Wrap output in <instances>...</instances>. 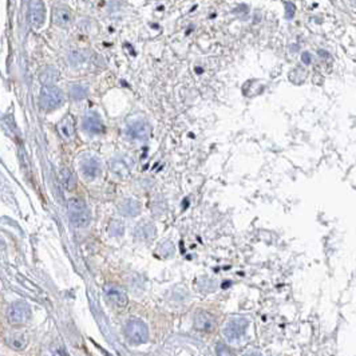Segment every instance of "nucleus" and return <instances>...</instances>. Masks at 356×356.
<instances>
[{
    "instance_id": "423d86ee",
    "label": "nucleus",
    "mask_w": 356,
    "mask_h": 356,
    "mask_svg": "<svg viewBox=\"0 0 356 356\" xmlns=\"http://www.w3.org/2000/svg\"><path fill=\"white\" fill-rule=\"evenodd\" d=\"M110 167L119 177H126L133 172L134 159L130 155H118L110 162Z\"/></svg>"
},
{
    "instance_id": "f8f14e48",
    "label": "nucleus",
    "mask_w": 356,
    "mask_h": 356,
    "mask_svg": "<svg viewBox=\"0 0 356 356\" xmlns=\"http://www.w3.org/2000/svg\"><path fill=\"white\" fill-rule=\"evenodd\" d=\"M83 127L90 133L98 134L103 131V123L97 114H87L83 119Z\"/></svg>"
},
{
    "instance_id": "6ab92c4d",
    "label": "nucleus",
    "mask_w": 356,
    "mask_h": 356,
    "mask_svg": "<svg viewBox=\"0 0 356 356\" xmlns=\"http://www.w3.org/2000/svg\"><path fill=\"white\" fill-rule=\"evenodd\" d=\"M123 223H120V221H113L112 225H110V235H112V236H120V235H123Z\"/></svg>"
},
{
    "instance_id": "f03ea898",
    "label": "nucleus",
    "mask_w": 356,
    "mask_h": 356,
    "mask_svg": "<svg viewBox=\"0 0 356 356\" xmlns=\"http://www.w3.org/2000/svg\"><path fill=\"white\" fill-rule=\"evenodd\" d=\"M69 217L74 227L86 228L91 221L90 212L86 204L81 200H70L69 202Z\"/></svg>"
},
{
    "instance_id": "aec40b11",
    "label": "nucleus",
    "mask_w": 356,
    "mask_h": 356,
    "mask_svg": "<svg viewBox=\"0 0 356 356\" xmlns=\"http://www.w3.org/2000/svg\"><path fill=\"white\" fill-rule=\"evenodd\" d=\"M216 352H217V356H235L232 350L224 343H217V346H216Z\"/></svg>"
},
{
    "instance_id": "39448f33",
    "label": "nucleus",
    "mask_w": 356,
    "mask_h": 356,
    "mask_svg": "<svg viewBox=\"0 0 356 356\" xmlns=\"http://www.w3.org/2000/svg\"><path fill=\"white\" fill-rule=\"evenodd\" d=\"M30 307L22 303V301L11 305L8 308V312H7V318H8L11 324H24L30 319Z\"/></svg>"
},
{
    "instance_id": "1a4fd4ad",
    "label": "nucleus",
    "mask_w": 356,
    "mask_h": 356,
    "mask_svg": "<svg viewBox=\"0 0 356 356\" xmlns=\"http://www.w3.org/2000/svg\"><path fill=\"white\" fill-rule=\"evenodd\" d=\"M118 212L124 217H135L141 213V204L135 198H126L118 205Z\"/></svg>"
},
{
    "instance_id": "2eb2a0df",
    "label": "nucleus",
    "mask_w": 356,
    "mask_h": 356,
    "mask_svg": "<svg viewBox=\"0 0 356 356\" xmlns=\"http://www.w3.org/2000/svg\"><path fill=\"white\" fill-rule=\"evenodd\" d=\"M213 318H212L209 313L200 312L198 315H196V328H198L200 331H211L213 328Z\"/></svg>"
},
{
    "instance_id": "a211bd4d",
    "label": "nucleus",
    "mask_w": 356,
    "mask_h": 356,
    "mask_svg": "<svg viewBox=\"0 0 356 356\" xmlns=\"http://www.w3.org/2000/svg\"><path fill=\"white\" fill-rule=\"evenodd\" d=\"M87 93H89V91H87V87L82 86V85H74V86L71 87V90H70L71 97L75 99L86 98Z\"/></svg>"
},
{
    "instance_id": "0eeeda50",
    "label": "nucleus",
    "mask_w": 356,
    "mask_h": 356,
    "mask_svg": "<svg viewBox=\"0 0 356 356\" xmlns=\"http://www.w3.org/2000/svg\"><path fill=\"white\" fill-rule=\"evenodd\" d=\"M149 133H150V127L149 124L146 123L145 120H135L133 123H130L127 127H126V137L129 139H134V141H142V139H146L149 137Z\"/></svg>"
},
{
    "instance_id": "6e6552de",
    "label": "nucleus",
    "mask_w": 356,
    "mask_h": 356,
    "mask_svg": "<svg viewBox=\"0 0 356 356\" xmlns=\"http://www.w3.org/2000/svg\"><path fill=\"white\" fill-rule=\"evenodd\" d=\"M106 297L110 303H113L117 307H126L129 303L127 295L124 293L122 288L117 287V285H109L106 287Z\"/></svg>"
},
{
    "instance_id": "412c9836",
    "label": "nucleus",
    "mask_w": 356,
    "mask_h": 356,
    "mask_svg": "<svg viewBox=\"0 0 356 356\" xmlns=\"http://www.w3.org/2000/svg\"><path fill=\"white\" fill-rule=\"evenodd\" d=\"M244 356H262L261 354H257V352H246Z\"/></svg>"
},
{
    "instance_id": "20e7f679",
    "label": "nucleus",
    "mask_w": 356,
    "mask_h": 356,
    "mask_svg": "<svg viewBox=\"0 0 356 356\" xmlns=\"http://www.w3.org/2000/svg\"><path fill=\"white\" fill-rule=\"evenodd\" d=\"M249 322L246 319L244 318H237L233 319L231 322L228 323L225 330H224V335L228 340L231 342H235V340H238L240 338H242L245 335V331L248 328Z\"/></svg>"
},
{
    "instance_id": "9b49d317",
    "label": "nucleus",
    "mask_w": 356,
    "mask_h": 356,
    "mask_svg": "<svg viewBox=\"0 0 356 356\" xmlns=\"http://www.w3.org/2000/svg\"><path fill=\"white\" fill-rule=\"evenodd\" d=\"M30 22L35 27H39L44 22V4L42 1L30 3Z\"/></svg>"
},
{
    "instance_id": "9d476101",
    "label": "nucleus",
    "mask_w": 356,
    "mask_h": 356,
    "mask_svg": "<svg viewBox=\"0 0 356 356\" xmlns=\"http://www.w3.org/2000/svg\"><path fill=\"white\" fill-rule=\"evenodd\" d=\"M82 174L87 180H97L102 174V166H101V163L97 159H87V161L82 163Z\"/></svg>"
},
{
    "instance_id": "f3484780",
    "label": "nucleus",
    "mask_w": 356,
    "mask_h": 356,
    "mask_svg": "<svg viewBox=\"0 0 356 356\" xmlns=\"http://www.w3.org/2000/svg\"><path fill=\"white\" fill-rule=\"evenodd\" d=\"M59 131L65 138H73L75 134V127H74V119L71 116H67L65 119L59 123Z\"/></svg>"
},
{
    "instance_id": "7ed1b4c3",
    "label": "nucleus",
    "mask_w": 356,
    "mask_h": 356,
    "mask_svg": "<svg viewBox=\"0 0 356 356\" xmlns=\"http://www.w3.org/2000/svg\"><path fill=\"white\" fill-rule=\"evenodd\" d=\"M65 101L63 93L55 86H46L42 90L40 95V105L46 110H52V109L59 108L60 105Z\"/></svg>"
},
{
    "instance_id": "ddd939ff",
    "label": "nucleus",
    "mask_w": 356,
    "mask_h": 356,
    "mask_svg": "<svg viewBox=\"0 0 356 356\" xmlns=\"http://www.w3.org/2000/svg\"><path fill=\"white\" fill-rule=\"evenodd\" d=\"M155 227L151 223H141L138 224L135 229H134V235L138 238H142V240H150L153 238L155 235Z\"/></svg>"
},
{
    "instance_id": "4468645a",
    "label": "nucleus",
    "mask_w": 356,
    "mask_h": 356,
    "mask_svg": "<svg viewBox=\"0 0 356 356\" xmlns=\"http://www.w3.org/2000/svg\"><path fill=\"white\" fill-rule=\"evenodd\" d=\"M7 343L9 347L15 348V350H23L27 344V338L24 332H12L7 338Z\"/></svg>"
},
{
    "instance_id": "f257e3e1",
    "label": "nucleus",
    "mask_w": 356,
    "mask_h": 356,
    "mask_svg": "<svg viewBox=\"0 0 356 356\" xmlns=\"http://www.w3.org/2000/svg\"><path fill=\"white\" fill-rule=\"evenodd\" d=\"M124 335L133 346H141L149 339V328L143 320L131 318L124 324Z\"/></svg>"
},
{
    "instance_id": "4be33fe9",
    "label": "nucleus",
    "mask_w": 356,
    "mask_h": 356,
    "mask_svg": "<svg viewBox=\"0 0 356 356\" xmlns=\"http://www.w3.org/2000/svg\"><path fill=\"white\" fill-rule=\"evenodd\" d=\"M303 60H304L305 63H309V55H308V54H304V55H303Z\"/></svg>"
},
{
    "instance_id": "dca6fc26",
    "label": "nucleus",
    "mask_w": 356,
    "mask_h": 356,
    "mask_svg": "<svg viewBox=\"0 0 356 356\" xmlns=\"http://www.w3.org/2000/svg\"><path fill=\"white\" fill-rule=\"evenodd\" d=\"M54 22H55L58 26H69L70 22H71V13H70L69 9L62 8V7L56 8L55 11H54Z\"/></svg>"
}]
</instances>
